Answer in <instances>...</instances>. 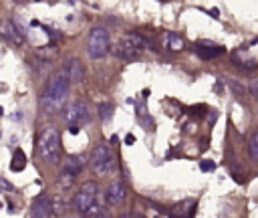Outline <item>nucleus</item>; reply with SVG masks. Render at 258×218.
<instances>
[{"label": "nucleus", "mask_w": 258, "mask_h": 218, "mask_svg": "<svg viewBox=\"0 0 258 218\" xmlns=\"http://www.w3.org/2000/svg\"><path fill=\"white\" fill-rule=\"evenodd\" d=\"M69 87H71V81H69V75L67 71H58L56 75L50 77L44 93H42V99H40V105L46 113H58L62 107H64V101H67V95H69Z\"/></svg>", "instance_id": "nucleus-1"}, {"label": "nucleus", "mask_w": 258, "mask_h": 218, "mask_svg": "<svg viewBox=\"0 0 258 218\" xmlns=\"http://www.w3.org/2000/svg\"><path fill=\"white\" fill-rule=\"evenodd\" d=\"M36 149H38V155H40L44 161L56 164V161L60 159V149H62L58 129H56V127H46V129L40 133V137H38Z\"/></svg>", "instance_id": "nucleus-2"}, {"label": "nucleus", "mask_w": 258, "mask_h": 218, "mask_svg": "<svg viewBox=\"0 0 258 218\" xmlns=\"http://www.w3.org/2000/svg\"><path fill=\"white\" fill-rule=\"evenodd\" d=\"M147 44H149V40H147L143 34H139V32H127V34H123L121 40L117 42L115 54L121 57V59H125V61H133V59H137V57L141 54V50H143Z\"/></svg>", "instance_id": "nucleus-3"}, {"label": "nucleus", "mask_w": 258, "mask_h": 218, "mask_svg": "<svg viewBox=\"0 0 258 218\" xmlns=\"http://www.w3.org/2000/svg\"><path fill=\"white\" fill-rule=\"evenodd\" d=\"M111 50V38L109 32L101 26L93 28L89 32V40H87V52L91 59H103L107 52Z\"/></svg>", "instance_id": "nucleus-4"}, {"label": "nucleus", "mask_w": 258, "mask_h": 218, "mask_svg": "<svg viewBox=\"0 0 258 218\" xmlns=\"http://www.w3.org/2000/svg\"><path fill=\"white\" fill-rule=\"evenodd\" d=\"M91 168L97 176H107L115 168V155L109 145H97L91 153Z\"/></svg>", "instance_id": "nucleus-5"}, {"label": "nucleus", "mask_w": 258, "mask_h": 218, "mask_svg": "<svg viewBox=\"0 0 258 218\" xmlns=\"http://www.w3.org/2000/svg\"><path fill=\"white\" fill-rule=\"evenodd\" d=\"M97 200H99V188H97V184L95 182H85L79 188V192L75 194V198H73V208H75L77 214L83 216L87 212V208L93 202H97Z\"/></svg>", "instance_id": "nucleus-6"}, {"label": "nucleus", "mask_w": 258, "mask_h": 218, "mask_svg": "<svg viewBox=\"0 0 258 218\" xmlns=\"http://www.w3.org/2000/svg\"><path fill=\"white\" fill-rule=\"evenodd\" d=\"M64 119L69 125H81L89 119V105L85 101H73L67 111H64Z\"/></svg>", "instance_id": "nucleus-7"}, {"label": "nucleus", "mask_w": 258, "mask_h": 218, "mask_svg": "<svg viewBox=\"0 0 258 218\" xmlns=\"http://www.w3.org/2000/svg\"><path fill=\"white\" fill-rule=\"evenodd\" d=\"M54 206H52V200H50V196L48 194H40V196H36L34 198V202H32V208H30V214L34 216V218H44V216H52V210Z\"/></svg>", "instance_id": "nucleus-8"}, {"label": "nucleus", "mask_w": 258, "mask_h": 218, "mask_svg": "<svg viewBox=\"0 0 258 218\" xmlns=\"http://www.w3.org/2000/svg\"><path fill=\"white\" fill-rule=\"evenodd\" d=\"M125 196H127V190H125L123 182H113L105 190V202L109 206H121L125 202Z\"/></svg>", "instance_id": "nucleus-9"}, {"label": "nucleus", "mask_w": 258, "mask_h": 218, "mask_svg": "<svg viewBox=\"0 0 258 218\" xmlns=\"http://www.w3.org/2000/svg\"><path fill=\"white\" fill-rule=\"evenodd\" d=\"M2 34H4L14 46H22V44H24V34H22V30H20L12 20H6V22L2 24Z\"/></svg>", "instance_id": "nucleus-10"}, {"label": "nucleus", "mask_w": 258, "mask_h": 218, "mask_svg": "<svg viewBox=\"0 0 258 218\" xmlns=\"http://www.w3.org/2000/svg\"><path fill=\"white\" fill-rule=\"evenodd\" d=\"M161 44H163V48H167L171 52H181L185 48V40L175 32H163L161 34Z\"/></svg>", "instance_id": "nucleus-11"}, {"label": "nucleus", "mask_w": 258, "mask_h": 218, "mask_svg": "<svg viewBox=\"0 0 258 218\" xmlns=\"http://www.w3.org/2000/svg\"><path fill=\"white\" fill-rule=\"evenodd\" d=\"M64 71H67L71 83H81L83 77H85V71H83V67H81V63H79L77 59H71V61L67 63V69H64Z\"/></svg>", "instance_id": "nucleus-12"}, {"label": "nucleus", "mask_w": 258, "mask_h": 218, "mask_svg": "<svg viewBox=\"0 0 258 218\" xmlns=\"http://www.w3.org/2000/svg\"><path fill=\"white\" fill-rule=\"evenodd\" d=\"M196 52L202 57V59H214V57H220L222 52H224V48H220V46H214V44H198L196 46Z\"/></svg>", "instance_id": "nucleus-13"}, {"label": "nucleus", "mask_w": 258, "mask_h": 218, "mask_svg": "<svg viewBox=\"0 0 258 218\" xmlns=\"http://www.w3.org/2000/svg\"><path fill=\"white\" fill-rule=\"evenodd\" d=\"M83 168H85V157H83V155H71V157H67V161H64V170L73 172L75 176H79Z\"/></svg>", "instance_id": "nucleus-14"}, {"label": "nucleus", "mask_w": 258, "mask_h": 218, "mask_svg": "<svg viewBox=\"0 0 258 218\" xmlns=\"http://www.w3.org/2000/svg\"><path fill=\"white\" fill-rule=\"evenodd\" d=\"M75 180H77V176H75L73 172H69V170L62 168V172H60V176H58V186H60L62 190H69Z\"/></svg>", "instance_id": "nucleus-15"}, {"label": "nucleus", "mask_w": 258, "mask_h": 218, "mask_svg": "<svg viewBox=\"0 0 258 218\" xmlns=\"http://www.w3.org/2000/svg\"><path fill=\"white\" fill-rule=\"evenodd\" d=\"M24 166H26V155H24L22 149H16L14 155H12V164H10V168H12L14 172H20Z\"/></svg>", "instance_id": "nucleus-16"}, {"label": "nucleus", "mask_w": 258, "mask_h": 218, "mask_svg": "<svg viewBox=\"0 0 258 218\" xmlns=\"http://www.w3.org/2000/svg\"><path fill=\"white\" fill-rule=\"evenodd\" d=\"M250 155L258 161V129H256L254 135L250 137Z\"/></svg>", "instance_id": "nucleus-17"}, {"label": "nucleus", "mask_w": 258, "mask_h": 218, "mask_svg": "<svg viewBox=\"0 0 258 218\" xmlns=\"http://www.w3.org/2000/svg\"><path fill=\"white\" fill-rule=\"evenodd\" d=\"M228 87L234 91V95H236V97H242V95L246 93V89H244L242 85H238L236 81H228Z\"/></svg>", "instance_id": "nucleus-18"}, {"label": "nucleus", "mask_w": 258, "mask_h": 218, "mask_svg": "<svg viewBox=\"0 0 258 218\" xmlns=\"http://www.w3.org/2000/svg\"><path fill=\"white\" fill-rule=\"evenodd\" d=\"M248 91H250V95H252V97L258 101V79H254V81L248 85Z\"/></svg>", "instance_id": "nucleus-19"}, {"label": "nucleus", "mask_w": 258, "mask_h": 218, "mask_svg": "<svg viewBox=\"0 0 258 218\" xmlns=\"http://www.w3.org/2000/svg\"><path fill=\"white\" fill-rule=\"evenodd\" d=\"M111 111H113V107H111V105H101V119H109Z\"/></svg>", "instance_id": "nucleus-20"}, {"label": "nucleus", "mask_w": 258, "mask_h": 218, "mask_svg": "<svg viewBox=\"0 0 258 218\" xmlns=\"http://www.w3.org/2000/svg\"><path fill=\"white\" fill-rule=\"evenodd\" d=\"M200 168H202V170H204V172H208V170H214V168H216V166H214V164H212V161H202V166H200Z\"/></svg>", "instance_id": "nucleus-21"}, {"label": "nucleus", "mask_w": 258, "mask_h": 218, "mask_svg": "<svg viewBox=\"0 0 258 218\" xmlns=\"http://www.w3.org/2000/svg\"><path fill=\"white\" fill-rule=\"evenodd\" d=\"M69 131L71 133H79V125H69Z\"/></svg>", "instance_id": "nucleus-22"}, {"label": "nucleus", "mask_w": 258, "mask_h": 218, "mask_svg": "<svg viewBox=\"0 0 258 218\" xmlns=\"http://www.w3.org/2000/svg\"><path fill=\"white\" fill-rule=\"evenodd\" d=\"M125 141H127V143H133V141H135V137H133V135H127V137H125Z\"/></svg>", "instance_id": "nucleus-23"}]
</instances>
